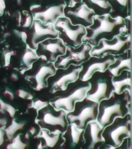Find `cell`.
I'll use <instances>...</instances> for the list:
<instances>
[{"mask_svg": "<svg viewBox=\"0 0 132 149\" xmlns=\"http://www.w3.org/2000/svg\"><path fill=\"white\" fill-rule=\"evenodd\" d=\"M124 26L122 16L112 17L110 13L94 16L92 24L85 27L86 34L82 42H86L92 47L95 46L101 39L110 40L120 34Z\"/></svg>", "mask_w": 132, "mask_h": 149, "instance_id": "cell-1", "label": "cell"}, {"mask_svg": "<svg viewBox=\"0 0 132 149\" xmlns=\"http://www.w3.org/2000/svg\"><path fill=\"white\" fill-rule=\"evenodd\" d=\"M90 88L88 81H76L67 85L64 90L53 93L51 97V105L57 109H63L66 113L73 111L75 102L85 99Z\"/></svg>", "mask_w": 132, "mask_h": 149, "instance_id": "cell-2", "label": "cell"}, {"mask_svg": "<svg viewBox=\"0 0 132 149\" xmlns=\"http://www.w3.org/2000/svg\"><path fill=\"white\" fill-rule=\"evenodd\" d=\"M127 95L113 93L111 97L103 100L98 103L96 120L103 127L111 124L117 117H124L127 114Z\"/></svg>", "mask_w": 132, "mask_h": 149, "instance_id": "cell-3", "label": "cell"}, {"mask_svg": "<svg viewBox=\"0 0 132 149\" xmlns=\"http://www.w3.org/2000/svg\"><path fill=\"white\" fill-rule=\"evenodd\" d=\"M112 77L107 70L104 72H95L87 81L90 88L87 93L86 99L98 104L101 100L111 97L114 93Z\"/></svg>", "mask_w": 132, "mask_h": 149, "instance_id": "cell-4", "label": "cell"}, {"mask_svg": "<svg viewBox=\"0 0 132 149\" xmlns=\"http://www.w3.org/2000/svg\"><path fill=\"white\" fill-rule=\"evenodd\" d=\"M56 70L53 62L39 58L32 63L30 69L25 71L24 75L35 90L40 91L46 87V80L54 74Z\"/></svg>", "mask_w": 132, "mask_h": 149, "instance_id": "cell-5", "label": "cell"}, {"mask_svg": "<svg viewBox=\"0 0 132 149\" xmlns=\"http://www.w3.org/2000/svg\"><path fill=\"white\" fill-rule=\"evenodd\" d=\"M131 116L127 114L124 117H117L111 124L106 126L102 131V137L107 145L114 148L121 145L125 137L131 136Z\"/></svg>", "mask_w": 132, "mask_h": 149, "instance_id": "cell-6", "label": "cell"}, {"mask_svg": "<svg viewBox=\"0 0 132 149\" xmlns=\"http://www.w3.org/2000/svg\"><path fill=\"white\" fill-rule=\"evenodd\" d=\"M37 121L40 127L50 131H63L67 128L66 112L48 104L38 110Z\"/></svg>", "mask_w": 132, "mask_h": 149, "instance_id": "cell-7", "label": "cell"}, {"mask_svg": "<svg viewBox=\"0 0 132 149\" xmlns=\"http://www.w3.org/2000/svg\"><path fill=\"white\" fill-rule=\"evenodd\" d=\"M58 36L67 47H77L82 43L86 34V28L80 25H74L67 17L62 16L54 23Z\"/></svg>", "mask_w": 132, "mask_h": 149, "instance_id": "cell-8", "label": "cell"}, {"mask_svg": "<svg viewBox=\"0 0 132 149\" xmlns=\"http://www.w3.org/2000/svg\"><path fill=\"white\" fill-rule=\"evenodd\" d=\"M98 104L87 99L75 102L73 111L66 115L67 121L76 123L80 128L84 129L88 122L96 120Z\"/></svg>", "mask_w": 132, "mask_h": 149, "instance_id": "cell-9", "label": "cell"}, {"mask_svg": "<svg viewBox=\"0 0 132 149\" xmlns=\"http://www.w3.org/2000/svg\"><path fill=\"white\" fill-rule=\"evenodd\" d=\"M130 43V36L122 33L117 35L110 40L101 39L97 45L92 47L90 54V56L94 57H101L106 54H111L113 56L120 54L129 49Z\"/></svg>", "mask_w": 132, "mask_h": 149, "instance_id": "cell-10", "label": "cell"}, {"mask_svg": "<svg viewBox=\"0 0 132 149\" xmlns=\"http://www.w3.org/2000/svg\"><path fill=\"white\" fill-rule=\"evenodd\" d=\"M80 65H69L66 68H57L54 74L46 80V87L50 93L64 90L68 84L79 79Z\"/></svg>", "mask_w": 132, "mask_h": 149, "instance_id": "cell-11", "label": "cell"}, {"mask_svg": "<svg viewBox=\"0 0 132 149\" xmlns=\"http://www.w3.org/2000/svg\"><path fill=\"white\" fill-rule=\"evenodd\" d=\"M92 46L82 42L77 47H67L64 54L59 56L54 61L56 68H66L69 65H81L90 57Z\"/></svg>", "mask_w": 132, "mask_h": 149, "instance_id": "cell-12", "label": "cell"}, {"mask_svg": "<svg viewBox=\"0 0 132 149\" xmlns=\"http://www.w3.org/2000/svg\"><path fill=\"white\" fill-rule=\"evenodd\" d=\"M58 36V31L53 23L45 25L41 21L33 19L30 31L27 32V41L30 48L36 50L37 44L47 38H53Z\"/></svg>", "mask_w": 132, "mask_h": 149, "instance_id": "cell-13", "label": "cell"}, {"mask_svg": "<svg viewBox=\"0 0 132 149\" xmlns=\"http://www.w3.org/2000/svg\"><path fill=\"white\" fill-rule=\"evenodd\" d=\"M113 61V55L106 54L101 57L90 56L87 60L81 64V70L79 73V79L87 81L95 72H104Z\"/></svg>", "mask_w": 132, "mask_h": 149, "instance_id": "cell-14", "label": "cell"}, {"mask_svg": "<svg viewBox=\"0 0 132 149\" xmlns=\"http://www.w3.org/2000/svg\"><path fill=\"white\" fill-rule=\"evenodd\" d=\"M66 50L67 46L56 37L47 38L39 43L36 48V54L39 58H43L53 63L59 56L64 54Z\"/></svg>", "mask_w": 132, "mask_h": 149, "instance_id": "cell-15", "label": "cell"}, {"mask_svg": "<svg viewBox=\"0 0 132 149\" xmlns=\"http://www.w3.org/2000/svg\"><path fill=\"white\" fill-rule=\"evenodd\" d=\"M63 14H65V17L69 19L72 24L80 25L84 27L92 24L95 15L85 3L77 7H67L65 9Z\"/></svg>", "mask_w": 132, "mask_h": 149, "instance_id": "cell-16", "label": "cell"}, {"mask_svg": "<svg viewBox=\"0 0 132 149\" xmlns=\"http://www.w3.org/2000/svg\"><path fill=\"white\" fill-rule=\"evenodd\" d=\"M85 127V149H97L98 145L104 142V139L101 135L104 127L100 125L97 120L88 122Z\"/></svg>", "mask_w": 132, "mask_h": 149, "instance_id": "cell-17", "label": "cell"}, {"mask_svg": "<svg viewBox=\"0 0 132 149\" xmlns=\"http://www.w3.org/2000/svg\"><path fill=\"white\" fill-rule=\"evenodd\" d=\"M131 50L128 49L122 54L113 56V61L108 67L107 72L112 76H116L120 74L123 70H127L131 72Z\"/></svg>", "mask_w": 132, "mask_h": 149, "instance_id": "cell-18", "label": "cell"}, {"mask_svg": "<svg viewBox=\"0 0 132 149\" xmlns=\"http://www.w3.org/2000/svg\"><path fill=\"white\" fill-rule=\"evenodd\" d=\"M63 5L50 6L43 11L33 12L34 19L41 21L42 23H54L60 17L63 16Z\"/></svg>", "mask_w": 132, "mask_h": 149, "instance_id": "cell-19", "label": "cell"}, {"mask_svg": "<svg viewBox=\"0 0 132 149\" xmlns=\"http://www.w3.org/2000/svg\"><path fill=\"white\" fill-rule=\"evenodd\" d=\"M113 91L116 94H120L125 90H128L129 95L131 94V72L123 70L120 74L112 77Z\"/></svg>", "mask_w": 132, "mask_h": 149, "instance_id": "cell-20", "label": "cell"}, {"mask_svg": "<svg viewBox=\"0 0 132 149\" xmlns=\"http://www.w3.org/2000/svg\"><path fill=\"white\" fill-rule=\"evenodd\" d=\"M83 133V128L78 127L76 123H70V125L65 134L67 143L69 148H75L80 144Z\"/></svg>", "mask_w": 132, "mask_h": 149, "instance_id": "cell-21", "label": "cell"}, {"mask_svg": "<svg viewBox=\"0 0 132 149\" xmlns=\"http://www.w3.org/2000/svg\"><path fill=\"white\" fill-rule=\"evenodd\" d=\"M85 4L97 16L109 13L111 5L106 0H85Z\"/></svg>", "mask_w": 132, "mask_h": 149, "instance_id": "cell-22", "label": "cell"}, {"mask_svg": "<svg viewBox=\"0 0 132 149\" xmlns=\"http://www.w3.org/2000/svg\"><path fill=\"white\" fill-rule=\"evenodd\" d=\"M39 137L43 139V143H40V145H39L38 149H44L45 148H55L56 145L60 141V133L56 134L51 135L48 132V130H46V129H43L40 131Z\"/></svg>", "mask_w": 132, "mask_h": 149, "instance_id": "cell-23", "label": "cell"}, {"mask_svg": "<svg viewBox=\"0 0 132 149\" xmlns=\"http://www.w3.org/2000/svg\"><path fill=\"white\" fill-rule=\"evenodd\" d=\"M39 58L36 52L30 47L26 48L21 54L19 58V65L23 68H30L32 63Z\"/></svg>", "mask_w": 132, "mask_h": 149, "instance_id": "cell-24", "label": "cell"}, {"mask_svg": "<svg viewBox=\"0 0 132 149\" xmlns=\"http://www.w3.org/2000/svg\"><path fill=\"white\" fill-rule=\"evenodd\" d=\"M25 121H20L18 122L14 118H12V121L10 124H9L6 128L4 129V133L6 136L7 137V139L9 140V141H11L12 138L15 136L18 130H22L25 125Z\"/></svg>", "mask_w": 132, "mask_h": 149, "instance_id": "cell-25", "label": "cell"}, {"mask_svg": "<svg viewBox=\"0 0 132 149\" xmlns=\"http://www.w3.org/2000/svg\"><path fill=\"white\" fill-rule=\"evenodd\" d=\"M21 136V134H19L16 137H14L11 141V143L6 146V149H25L27 144L22 141Z\"/></svg>", "mask_w": 132, "mask_h": 149, "instance_id": "cell-26", "label": "cell"}, {"mask_svg": "<svg viewBox=\"0 0 132 149\" xmlns=\"http://www.w3.org/2000/svg\"><path fill=\"white\" fill-rule=\"evenodd\" d=\"M16 94L18 95L19 97L23 100H32L33 99V95L30 93L27 92L23 88H19L18 90L16 91Z\"/></svg>", "mask_w": 132, "mask_h": 149, "instance_id": "cell-27", "label": "cell"}, {"mask_svg": "<svg viewBox=\"0 0 132 149\" xmlns=\"http://www.w3.org/2000/svg\"><path fill=\"white\" fill-rule=\"evenodd\" d=\"M48 104V102H46V101H43V100H37L32 102V108H33L36 111H38V110L41 109L42 108H43V107H45Z\"/></svg>", "mask_w": 132, "mask_h": 149, "instance_id": "cell-28", "label": "cell"}, {"mask_svg": "<svg viewBox=\"0 0 132 149\" xmlns=\"http://www.w3.org/2000/svg\"><path fill=\"white\" fill-rule=\"evenodd\" d=\"M32 21H33V17L30 14L27 13L24 17V19H23V27L30 28L32 26Z\"/></svg>", "mask_w": 132, "mask_h": 149, "instance_id": "cell-29", "label": "cell"}, {"mask_svg": "<svg viewBox=\"0 0 132 149\" xmlns=\"http://www.w3.org/2000/svg\"><path fill=\"white\" fill-rule=\"evenodd\" d=\"M14 54H16V52L11 51H6L4 53V56H3V59H4L5 66H8L10 64V61H11L12 56H13Z\"/></svg>", "mask_w": 132, "mask_h": 149, "instance_id": "cell-30", "label": "cell"}, {"mask_svg": "<svg viewBox=\"0 0 132 149\" xmlns=\"http://www.w3.org/2000/svg\"><path fill=\"white\" fill-rule=\"evenodd\" d=\"M14 33H15L16 36L19 37L21 39V40H22L24 44H26V41H27V32L15 30H14Z\"/></svg>", "mask_w": 132, "mask_h": 149, "instance_id": "cell-31", "label": "cell"}, {"mask_svg": "<svg viewBox=\"0 0 132 149\" xmlns=\"http://www.w3.org/2000/svg\"><path fill=\"white\" fill-rule=\"evenodd\" d=\"M5 112H6L7 113L9 114V116H10L11 118H13L16 113V109H15L12 105L8 103L6 108V109H5Z\"/></svg>", "mask_w": 132, "mask_h": 149, "instance_id": "cell-32", "label": "cell"}, {"mask_svg": "<svg viewBox=\"0 0 132 149\" xmlns=\"http://www.w3.org/2000/svg\"><path fill=\"white\" fill-rule=\"evenodd\" d=\"M112 1L118 5L119 7L124 9V8H127L129 0H112Z\"/></svg>", "mask_w": 132, "mask_h": 149, "instance_id": "cell-33", "label": "cell"}, {"mask_svg": "<svg viewBox=\"0 0 132 149\" xmlns=\"http://www.w3.org/2000/svg\"><path fill=\"white\" fill-rule=\"evenodd\" d=\"M3 94L4 95H6L9 100H14V97H15V95H14V93L12 92L9 88H6L3 91Z\"/></svg>", "mask_w": 132, "mask_h": 149, "instance_id": "cell-34", "label": "cell"}, {"mask_svg": "<svg viewBox=\"0 0 132 149\" xmlns=\"http://www.w3.org/2000/svg\"><path fill=\"white\" fill-rule=\"evenodd\" d=\"M4 129H2V127H1L0 128V146H1V145L3 144V142H4Z\"/></svg>", "mask_w": 132, "mask_h": 149, "instance_id": "cell-35", "label": "cell"}, {"mask_svg": "<svg viewBox=\"0 0 132 149\" xmlns=\"http://www.w3.org/2000/svg\"><path fill=\"white\" fill-rule=\"evenodd\" d=\"M37 132H38V130H36V128L35 127H31L29 129V131H28V133H29L30 135H32V136H34V135L36 134Z\"/></svg>", "mask_w": 132, "mask_h": 149, "instance_id": "cell-36", "label": "cell"}, {"mask_svg": "<svg viewBox=\"0 0 132 149\" xmlns=\"http://www.w3.org/2000/svg\"><path fill=\"white\" fill-rule=\"evenodd\" d=\"M6 4H5V0H0V15L3 14Z\"/></svg>", "mask_w": 132, "mask_h": 149, "instance_id": "cell-37", "label": "cell"}, {"mask_svg": "<svg viewBox=\"0 0 132 149\" xmlns=\"http://www.w3.org/2000/svg\"><path fill=\"white\" fill-rule=\"evenodd\" d=\"M10 79H11L12 81H18V79H19L18 74H16V73H12L11 75H10Z\"/></svg>", "mask_w": 132, "mask_h": 149, "instance_id": "cell-38", "label": "cell"}, {"mask_svg": "<svg viewBox=\"0 0 132 149\" xmlns=\"http://www.w3.org/2000/svg\"><path fill=\"white\" fill-rule=\"evenodd\" d=\"M7 124V120L6 118H2V117H0V126L1 127H4Z\"/></svg>", "mask_w": 132, "mask_h": 149, "instance_id": "cell-39", "label": "cell"}, {"mask_svg": "<svg viewBox=\"0 0 132 149\" xmlns=\"http://www.w3.org/2000/svg\"><path fill=\"white\" fill-rule=\"evenodd\" d=\"M101 149H115V148L113 146H110V145H107V146L103 147Z\"/></svg>", "mask_w": 132, "mask_h": 149, "instance_id": "cell-40", "label": "cell"}, {"mask_svg": "<svg viewBox=\"0 0 132 149\" xmlns=\"http://www.w3.org/2000/svg\"><path fill=\"white\" fill-rule=\"evenodd\" d=\"M116 149V148H115ZM117 149H131V147H127V146H125L124 148H118Z\"/></svg>", "mask_w": 132, "mask_h": 149, "instance_id": "cell-41", "label": "cell"}, {"mask_svg": "<svg viewBox=\"0 0 132 149\" xmlns=\"http://www.w3.org/2000/svg\"><path fill=\"white\" fill-rule=\"evenodd\" d=\"M7 36H10V33H6L5 34V37H6Z\"/></svg>", "mask_w": 132, "mask_h": 149, "instance_id": "cell-42", "label": "cell"}, {"mask_svg": "<svg viewBox=\"0 0 132 149\" xmlns=\"http://www.w3.org/2000/svg\"><path fill=\"white\" fill-rule=\"evenodd\" d=\"M73 2H76V1H82V0H71Z\"/></svg>", "mask_w": 132, "mask_h": 149, "instance_id": "cell-43", "label": "cell"}]
</instances>
